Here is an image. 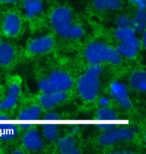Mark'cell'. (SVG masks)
Segmentation results:
<instances>
[{"label": "cell", "instance_id": "1", "mask_svg": "<svg viewBox=\"0 0 146 154\" xmlns=\"http://www.w3.org/2000/svg\"><path fill=\"white\" fill-rule=\"evenodd\" d=\"M72 11L67 6H58L52 11L50 23L61 37L78 39L84 35V28L80 24L73 23Z\"/></svg>", "mask_w": 146, "mask_h": 154}, {"label": "cell", "instance_id": "2", "mask_svg": "<svg viewBox=\"0 0 146 154\" xmlns=\"http://www.w3.org/2000/svg\"><path fill=\"white\" fill-rule=\"evenodd\" d=\"M84 56L89 64H101L107 62L117 65L121 62V57L115 48L103 42H91L86 46Z\"/></svg>", "mask_w": 146, "mask_h": 154}, {"label": "cell", "instance_id": "3", "mask_svg": "<svg viewBox=\"0 0 146 154\" xmlns=\"http://www.w3.org/2000/svg\"><path fill=\"white\" fill-rule=\"evenodd\" d=\"M73 85V79L67 72L56 70L39 81V89L42 93L56 91H68Z\"/></svg>", "mask_w": 146, "mask_h": 154}, {"label": "cell", "instance_id": "4", "mask_svg": "<svg viewBox=\"0 0 146 154\" xmlns=\"http://www.w3.org/2000/svg\"><path fill=\"white\" fill-rule=\"evenodd\" d=\"M76 87L77 92L82 100L86 102H92L98 97L100 92V80L99 77L85 72L77 80Z\"/></svg>", "mask_w": 146, "mask_h": 154}, {"label": "cell", "instance_id": "5", "mask_svg": "<svg viewBox=\"0 0 146 154\" xmlns=\"http://www.w3.org/2000/svg\"><path fill=\"white\" fill-rule=\"evenodd\" d=\"M134 137V132L129 128H113L102 132L98 137V142L101 146H111L119 142L130 141Z\"/></svg>", "mask_w": 146, "mask_h": 154}, {"label": "cell", "instance_id": "6", "mask_svg": "<svg viewBox=\"0 0 146 154\" xmlns=\"http://www.w3.org/2000/svg\"><path fill=\"white\" fill-rule=\"evenodd\" d=\"M109 92L111 97L124 109H131L132 102L129 96L127 86L120 81H112L109 85Z\"/></svg>", "mask_w": 146, "mask_h": 154}, {"label": "cell", "instance_id": "7", "mask_svg": "<svg viewBox=\"0 0 146 154\" xmlns=\"http://www.w3.org/2000/svg\"><path fill=\"white\" fill-rule=\"evenodd\" d=\"M54 47V39L50 35H43L30 40L27 50L31 54L41 55L50 52Z\"/></svg>", "mask_w": 146, "mask_h": 154}, {"label": "cell", "instance_id": "8", "mask_svg": "<svg viewBox=\"0 0 146 154\" xmlns=\"http://www.w3.org/2000/svg\"><path fill=\"white\" fill-rule=\"evenodd\" d=\"M21 92V86L19 82L13 81L8 86L7 92L3 100L0 101V112H6L13 109L17 104Z\"/></svg>", "mask_w": 146, "mask_h": 154}, {"label": "cell", "instance_id": "9", "mask_svg": "<svg viewBox=\"0 0 146 154\" xmlns=\"http://www.w3.org/2000/svg\"><path fill=\"white\" fill-rule=\"evenodd\" d=\"M22 22L16 12H9L4 16L2 21V32L7 37H15L20 33Z\"/></svg>", "mask_w": 146, "mask_h": 154}, {"label": "cell", "instance_id": "10", "mask_svg": "<svg viewBox=\"0 0 146 154\" xmlns=\"http://www.w3.org/2000/svg\"><path fill=\"white\" fill-rule=\"evenodd\" d=\"M68 98L67 91L46 92L39 96V105L44 109H52L59 104L65 102Z\"/></svg>", "mask_w": 146, "mask_h": 154}, {"label": "cell", "instance_id": "11", "mask_svg": "<svg viewBox=\"0 0 146 154\" xmlns=\"http://www.w3.org/2000/svg\"><path fill=\"white\" fill-rule=\"evenodd\" d=\"M22 145L29 151H39L44 147V141L38 130L28 129L22 135Z\"/></svg>", "mask_w": 146, "mask_h": 154}, {"label": "cell", "instance_id": "12", "mask_svg": "<svg viewBox=\"0 0 146 154\" xmlns=\"http://www.w3.org/2000/svg\"><path fill=\"white\" fill-rule=\"evenodd\" d=\"M116 51L121 57H125L128 59H133L137 56L140 49V41L138 38L125 42H119L116 46Z\"/></svg>", "mask_w": 146, "mask_h": 154}, {"label": "cell", "instance_id": "13", "mask_svg": "<svg viewBox=\"0 0 146 154\" xmlns=\"http://www.w3.org/2000/svg\"><path fill=\"white\" fill-rule=\"evenodd\" d=\"M57 150L61 154H78L80 152L75 138L70 134L59 138L57 141Z\"/></svg>", "mask_w": 146, "mask_h": 154}, {"label": "cell", "instance_id": "14", "mask_svg": "<svg viewBox=\"0 0 146 154\" xmlns=\"http://www.w3.org/2000/svg\"><path fill=\"white\" fill-rule=\"evenodd\" d=\"M44 6L41 0H24L23 11L28 19H34L43 12Z\"/></svg>", "mask_w": 146, "mask_h": 154}, {"label": "cell", "instance_id": "15", "mask_svg": "<svg viewBox=\"0 0 146 154\" xmlns=\"http://www.w3.org/2000/svg\"><path fill=\"white\" fill-rule=\"evenodd\" d=\"M15 49L11 44L5 41H0V66H9L14 60Z\"/></svg>", "mask_w": 146, "mask_h": 154}, {"label": "cell", "instance_id": "16", "mask_svg": "<svg viewBox=\"0 0 146 154\" xmlns=\"http://www.w3.org/2000/svg\"><path fill=\"white\" fill-rule=\"evenodd\" d=\"M129 84L132 89L138 92H145L146 90V74L143 70L134 71L129 76Z\"/></svg>", "mask_w": 146, "mask_h": 154}, {"label": "cell", "instance_id": "17", "mask_svg": "<svg viewBox=\"0 0 146 154\" xmlns=\"http://www.w3.org/2000/svg\"><path fill=\"white\" fill-rule=\"evenodd\" d=\"M93 6L98 11L117 10L122 6L121 0H92Z\"/></svg>", "mask_w": 146, "mask_h": 154}, {"label": "cell", "instance_id": "18", "mask_svg": "<svg viewBox=\"0 0 146 154\" xmlns=\"http://www.w3.org/2000/svg\"><path fill=\"white\" fill-rule=\"evenodd\" d=\"M146 26L145 9H137L135 14L131 17V27L134 31H144Z\"/></svg>", "mask_w": 146, "mask_h": 154}, {"label": "cell", "instance_id": "19", "mask_svg": "<svg viewBox=\"0 0 146 154\" xmlns=\"http://www.w3.org/2000/svg\"><path fill=\"white\" fill-rule=\"evenodd\" d=\"M114 36L118 42H125L137 38L132 27H117L114 31Z\"/></svg>", "mask_w": 146, "mask_h": 154}, {"label": "cell", "instance_id": "20", "mask_svg": "<svg viewBox=\"0 0 146 154\" xmlns=\"http://www.w3.org/2000/svg\"><path fill=\"white\" fill-rule=\"evenodd\" d=\"M40 113H41V106L37 104H32V105H28L21 109L19 115L24 118H35L40 115Z\"/></svg>", "mask_w": 146, "mask_h": 154}, {"label": "cell", "instance_id": "21", "mask_svg": "<svg viewBox=\"0 0 146 154\" xmlns=\"http://www.w3.org/2000/svg\"><path fill=\"white\" fill-rule=\"evenodd\" d=\"M42 136L44 139L47 141H55L58 139L59 137V130L57 128L53 127V126H47V127L42 129Z\"/></svg>", "mask_w": 146, "mask_h": 154}, {"label": "cell", "instance_id": "22", "mask_svg": "<svg viewBox=\"0 0 146 154\" xmlns=\"http://www.w3.org/2000/svg\"><path fill=\"white\" fill-rule=\"evenodd\" d=\"M97 115L100 118H111V117L115 116V112L114 110L109 106H104V107H100L97 110Z\"/></svg>", "mask_w": 146, "mask_h": 154}, {"label": "cell", "instance_id": "23", "mask_svg": "<svg viewBox=\"0 0 146 154\" xmlns=\"http://www.w3.org/2000/svg\"><path fill=\"white\" fill-rule=\"evenodd\" d=\"M86 72L89 73V74H91L93 76H96V77H99L100 78V76L102 74V72H103V67H102L101 64H89L87 70H86Z\"/></svg>", "mask_w": 146, "mask_h": 154}, {"label": "cell", "instance_id": "24", "mask_svg": "<svg viewBox=\"0 0 146 154\" xmlns=\"http://www.w3.org/2000/svg\"><path fill=\"white\" fill-rule=\"evenodd\" d=\"M117 27H131V17L128 15H120L115 21Z\"/></svg>", "mask_w": 146, "mask_h": 154}, {"label": "cell", "instance_id": "25", "mask_svg": "<svg viewBox=\"0 0 146 154\" xmlns=\"http://www.w3.org/2000/svg\"><path fill=\"white\" fill-rule=\"evenodd\" d=\"M130 3L135 5L137 9H145L146 0H129Z\"/></svg>", "mask_w": 146, "mask_h": 154}, {"label": "cell", "instance_id": "26", "mask_svg": "<svg viewBox=\"0 0 146 154\" xmlns=\"http://www.w3.org/2000/svg\"><path fill=\"white\" fill-rule=\"evenodd\" d=\"M98 104L100 107H104V106H109L110 105V99L106 96H102L101 98H99L98 100Z\"/></svg>", "mask_w": 146, "mask_h": 154}, {"label": "cell", "instance_id": "27", "mask_svg": "<svg viewBox=\"0 0 146 154\" xmlns=\"http://www.w3.org/2000/svg\"><path fill=\"white\" fill-rule=\"evenodd\" d=\"M18 0H0V2H3V3H15Z\"/></svg>", "mask_w": 146, "mask_h": 154}, {"label": "cell", "instance_id": "28", "mask_svg": "<svg viewBox=\"0 0 146 154\" xmlns=\"http://www.w3.org/2000/svg\"><path fill=\"white\" fill-rule=\"evenodd\" d=\"M21 152H22L21 150H15L14 151V153H21Z\"/></svg>", "mask_w": 146, "mask_h": 154}]
</instances>
